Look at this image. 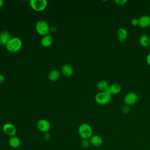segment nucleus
I'll return each mask as SVG.
<instances>
[{
    "mask_svg": "<svg viewBox=\"0 0 150 150\" xmlns=\"http://www.w3.org/2000/svg\"><path fill=\"white\" fill-rule=\"evenodd\" d=\"M22 46V41L18 37H13L6 45L5 47L8 51L11 53L18 52Z\"/></svg>",
    "mask_w": 150,
    "mask_h": 150,
    "instance_id": "f257e3e1",
    "label": "nucleus"
},
{
    "mask_svg": "<svg viewBox=\"0 0 150 150\" xmlns=\"http://www.w3.org/2000/svg\"><path fill=\"white\" fill-rule=\"evenodd\" d=\"M78 134L81 139H89L93 134V129L90 124L86 122L81 123L78 127Z\"/></svg>",
    "mask_w": 150,
    "mask_h": 150,
    "instance_id": "f03ea898",
    "label": "nucleus"
},
{
    "mask_svg": "<svg viewBox=\"0 0 150 150\" xmlns=\"http://www.w3.org/2000/svg\"><path fill=\"white\" fill-rule=\"evenodd\" d=\"M35 29L36 32L42 36L49 35L50 31V28L49 24L44 20H39L36 22Z\"/></svg>",
    "mask_w": 150,
    "mask_h": 150,
    "instance_id": "7ed1b4c3",
    "label": "nucleus"
},
{
    "mask_svg": "<svg viewBox=\"0 0 150 150\" xmlns=\"http://www.w3.org/2000/svg\"><path fill=\"white\" fill-rule=\"evenodd\" d=\"M111 95L108 91H100L95 96V100L98 104L105 105L109 103Z\"/></svg>",
    "mask_w": 150,
    "mask_h": 150,
    "instance_id": "20e7f679",
    "label": "nucleus"
},
{
    "mask_svg": "<svg viewBox=\"0 0 150 150\" xmlns=\"http://www.w3.org/2000/svg\"><path fill=\"white\" fill-rule=\"evenodd\" d=\"M29 4L34 11L41 12L47 8V1L46 0H30Z\"/></svg>",
    "mask_w": 150,
    "mask_h": 150,
    "instance_id": "39448f33",
    "label": "nucleus"
},
{
    "mask_svg": "<svg viewBox=\"0 0 150 150\" xmlns=\"http://www.w3.org/2000/svg\"><path fill=\"white\" fill-rule=\"evenodd\" d=\"M37 128L40 132L43 133L48 132L51 128L50 123L49 121L45 119H40L38 120L36 124Z\"/></svg>",
    "mask_w": 150,
    "mask_h": 150,
    "instance_id": "423d86ee",
    "label": "nucleus"
},
{
    "mask_svg": "<svg viewBox=\"0 0 150 150\" xmlns=\"http://www.w3.org/2000/svg\"><path fill=\"white\" fill-rule=\"evenodd\" d=\"M2 130L9 137L15 136L17 131L16 127L13 124L10 122L4 124L2 126Z\"/></svg>",
    "mask_w": 150,
    "mask_h": 150,
    "instance_id": "0eeeda50",
    "label": "nucleus"
},
{
    "mask_svg": "<svg viewBox=\"0 0 150 150\" xmlns=\"http://www.w3.org/2000/svg\"><path fill=\"white\" fill-rule=\"evenodd\" d=\"M137 94L134 92H129L124 97V102L127 105H132L138 101Z\"/></svg>",
    "mask_w": 150,
    "mask_h": 150,
    "instance_id": "6e6552de",
    "label": "nucleus"
},
{
    "mask_svg": "<svg viewBox=\"0 0 150 150\" xmlns=\"http://www.w3.org/2000/svg\"><path fill=\"white\" fill-rule=\"evenodd\" d=\"M11 38V35L9 31L4 30L1 32L0 33V45L6 46Z\"/></svg>",
    "mask_w": 150,
    "mask_h": 150,
    "instance_id": "1a4fd4ad",
    "label": "nucleus"
},
{
    "mask_svg": "<svg viewBox=\"0 0 150 150\" xmlns=\"http://www.w3.org/2000/svg\"><path fill=\"white\" fill-rule=\"evenodd\" d=\"M90 144L95 147H99L103 144V138L98 135H93L89 139Z\"/></svg>",
    "mask_w": 150,
    "mask_h": 150,
    "instance_id": "9d476101",
    "label": "nucleus"
},
{
    "mask_svg": "<svg viewBox=\"0 0 150 150\" xmlns=\"http://www.w3.org/2000/svg\"><path fill=\"white\" fill-rule=\"evenodd\" d=\"M138 26L142 28H145L150 26V16L144 15L138 18Z\"/></svg>",
    "mask_w": 150,
    "mask_h": 150,
    "instance_id": "9b49d317",
    "label": "nucleus"
},
{
    "mask_svg": "<svg viewBox=\"0 0 150 150\" xmlns=\"http://www.w3.org/2000/svg\"><path fill=\"white\" fill-rule=\"evenodd\" d=\"M73 69L69 64H64L61 67L62 73L66 77H70L73 74Z\"/></svg>",
    "mask_w": 150,
    "mask_h": 150,
    "instance_id": "f8f14e48",
    "label": "nucleus"
},
{
    "mask_svg": "<svg viewBox=\"0 0 150 150\" xmlns=\"http://www.w3.org/2000/svg\"><path fill=\"white\" fill-rule=\"evenodd\" d=\"M52 43H53V38L50 35H47L42 36L40 40V43L42 46L45 47H48L50 46Z\"/></svg>",
    "mask_w": 150,
    "mask_h": 150,
    "instance_id": "ddd939ff",
    "label": "nucleus"
},
{
    "mask_svg": "<svg viewBox=\"0 0 150 150\" xmlns=\"http://www.w3.org/2000/svg\"><path fill=\"white\" fill-rule=\"evenodd\" d=\"M60 76H61L60 72L57 69H54V70H51L49 73V74L47 75V77L50 81H56L60 79Z\"/></svg>",
    "mask_w": 150,
    "mask_h": 150,
    "instance_id": "4468645a",
    "label": "nucleus"
},
{
    "mask_svg": "<svg viewBox=\"0 0 150 150\" xmlns=\"http://www.w3.org/2000/svg\"><path fill=\"white\" fill-rule=\"evenodd\" d=\"M8 143H9L10 147H11L12 148H13V149H16V148H18L20 146L21 140L18 137L15 135V136L9 137Z\"/></svg>",
    "mask_w": 150,
    "mask_h": 150,
    "instance_id": "2eb2a0df",
    "label": "nucleus"
},
{
    "mask_svg": "<svg viewBox=\"0 0 150 150\" xmlns=\"http://www.w3.org/2000/svg\"><path fill=\"white\" fill-rule=\"evenodd\" d=\"M121 86L119 84L114 83L111 86H109L107 91H108L111 95H112V94H118L121 91Z\"/></svg>",
    "mask_w": 150,
    "mask_h": 150,
    "instance_id": "dca6fc26",
    "label": "nucleus"
},
{
    "mask_svg": "<svg viewBox=\"0 0 150 150\" xmlns=\"http://www.w3.org/2000/svg\"><path fill=\"white\" fill-rule=\"evenodd\" d=\"M128 36L127 30L124 28H120L117 30V38L120 42L124 41Z\"/></svg>",
    "mask_w": 150,
    "mask_h": 150,
    "instance_id": "f3484780",
    "label": "nucleus"
},
{
    "mask_svg": "<svg viewBox=\"0 0 150 150\" xmlns=\"http://www.w3.org/2000/svg\"><path fill=\"white\" fill-rule=\"evenodd\" d=\"M109 87L108 83L104 80L99 81L97 84V88L100 91H106Z\"/></svg>",
    "mask_w": 150,
    "mask_h": 150,
    "instance_id": "a211bd4d",
    "label": "nucleus"
},
{
    "mask_svg": "<svg viewBox=\"0 0 150 150\" xmlns=\"http://www.w3.org/2000/svg\"><path fill=\"white\" fill-rule=\"evenodd\" d=\"M139 42L142 46L147 47L150 45V38L148 36L143 35L139 37Z\"/></svg>",
    "mask_w": 150,
    "mask_h": 150,
    "instance_id": "6ab92c4d",
    "label": "nucleus"
},
{
    "mask_svg": "<svg viewBox=\"0 0 150 150\" xmlns=\"http://www.w3.org/2000/svg\"><path fill=\"white\" fill-rule=\"evenodd\" d=\"M80 145L83 149H88L91 145L89 139H82L80 142Z\"/></svg>",
    "mask_w": 150,
    "mask_h": 150,
    "instance_id": "aec40b11",
    "label": "nucleus"
},
{
    "mask_svg": "<svg viewBox=\"0 0 150 150\" xmlns=\"http://www.w3.org/2000/svg\"><path fill=\"white\" fill-rule=\"evenodd\" d=\"M130 109H129V105H125L122 107V112L124 114H127L129 112Z\"/></svg>",
    "mask_w": 150,
    "mask_h": 150,
    "instance_id": "412c9836",
    "label": "nucleus"
},
{
    "mask_svg": "<svg viewBox=\"0 0 150 150\" xmlns=\"http://www.w3.org/2000/svg\"><path fill=\"white\" fill-rule=\"evenodd\" d=\"M114 2L118 5H124L127 3V0H115Z\"/></svg>",
    "mask_w": 150,
    "mask_h": 150,
    "instance_id": "4be33fe9",
    "label": "nucleus"
},
{
    "mask_svg": "<svg viewBox=\"0 0 150 150\" xmlns=\"http://www.w3.org/2000/svg\"><path fill=\"white\" fill-rule=\"evenodd\" d=\"M131 24L133 26H137L138 25V19L137 18H133L131 21Z\"/></svg>",
    "mask_w": 150,
    "mask_h": 150,
    "instance_id": "5701e85b",
    "label": "nucleus"
},
{
    "mask_svg": "<svg viewBox=\"0 0 150 150\" xmlns=\"http://www.w3.org/2000/svg\"><path fill=\"white\" fill-rule=\"evenodd\" d=\"M43 138L45 140H49L50 138V134L48 133V132H46V133H44L43 134Z\"/></svg>",
    "mask_w": 150,
    "mask_h": 150,
    "instance_id": "b1692460",
    "label": "nucleus"
},
{
    "mask_svg": "<svg viewBox=\"0 0 150 150\" xmlns=\"http://www.w3.org/2000/svg\"><path fill=\"white\" fill-rule=\"evenodd\" d=\"M5 81V76L2 74L0 73V84L3 83Z\"/></svg>",
    "mask_w": 150,
    "mask_h": 150,
    "instance_id": "393cba45",
    "label": "nucleus"
},
{
    "mask_svg": "<svg viewBox=\"0 0 150 150\" xmlns=\"http://www.w3.org/2000/svg\"><path fill=\"white\" fill-rule=\"evenodd\" d=\"M146 62H147L149 66H150V53L147 55L146 58Z\"/></svg>",
    "mask_w": 150,
    "mask_h": 150,
    "instance_id": "a878e982",
    "label": "nucleus"
},
{
    "mask_svg": "<svg viewBox=\"0 0 150 150\" xmlns=\"http://www.w3.org/2000/svg\"><path fill=\"white\" fill-rule=\"evenodd\" d=\"M4 5V1L3 0H0V9Z\"/></svg>",
    "mask_w": 150,
    "mask_h": 150,
    "instance_id": "bb28decb",
    "label": "nucleus"
}]
</instances>
